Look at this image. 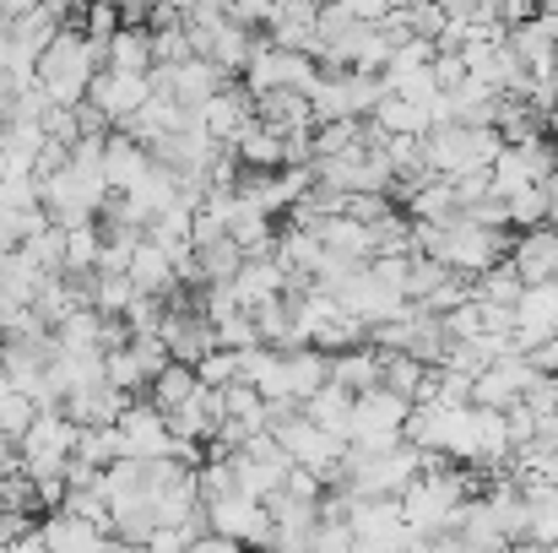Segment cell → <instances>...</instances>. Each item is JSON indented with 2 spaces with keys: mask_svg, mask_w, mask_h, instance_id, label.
Segmentation results:
<instances>
[{
  "mask_svg": "<svg viewBox=\"0 0 558 553\" xmlns=\"http://www.w3.org/2000/svg\"><path fill=\"white\" fill-rule=\"evenodd\" d=\"M98 71H104V49L82 33V16H71L54 33V44L44 49V60H38V87H44V98L54 109H82Z\"/></svg>",
  "mask_w": 558,
  "mask_h": 553,
  "instance_id": "cell-1",
  "label": "cell"
},
{
  "mask_svg": "<svg viewBox=\"0 0 558 553\" xmlns=\"http://www.w3.org/2000/svg\"><path fill=\"white\" fill-rule=\"evenodd\" d=\"M109 180H104V169L98 164H65L60 175H49V180H38V201H44V212H49V223L54 228H82V223H98V212L109 206Z\"/></svg>",
  "mask_w": 558,
  "mask_h": 553,
  "instance_id": "cell-2",
  "label": "cell"
},
{
  "mask_svg": "<svg viewBox=\"0 0 558 553\" xmlns=\"http://www.w3.org/2000/svg\"><path fill=\"white\" fill-rule=\"evenodd\" d=\"M320 60H310V55H293V49H277V44H255V55H250V65H244V93L250 98H271V93H315L320 87Z\"/></svg>",
  "mask_w": 558,
  "mask_h": 553,
  "instance_id": "cell-3",
  "label": "cell"
},
{
  "mask_svg": "<svg viewBox=\"0 0 558 553\" xmlns=\"http://www.w3.org/2000/svg\"><path fill=\"white\" fill-rule=\"evenodd\" d=\"M76 440H82V429H76L65 412H38V423H33L27 440L16 445L22 478H27V483H54V478H65V467H71V456H76Z\"/></svg>",
  "mask_w": 558,
  "mask_h": 553,
  "instance_id": "cell-4",
  "label": "cell"
},
{
  "mask_svg": "<svg viewBox=\"0 0 558 553\" xmlns=\"http://www.w3.org/2000/svg\"><path fill=\"white\" fill-rule=\"evenodd\" d=\"M407 418H412V401H407V396H396V390H369V396H359V407H353L348 445L364 450V456L396 450V445H407Z\"/></svg>",
  "mask_w": 558,
  "mask_h": 553,
  "instance_id": "cell-5",
  "label": "cell"
},
{
  "mask_svg": "<svg viewBox=\"0 0 558 553\" xmlns=\"http://www.w3.org/2000/svg\"><path fill=\"white\" fill-rule=\"evenodd\" d=\"M120 429V456L125 461H174V434H169V418L142 396L125 407V418L114 423Z\"/></svg>",
  "mask_w": 558,
  "mask_h": 553,
  "instance_id": "cell-6",
  "label": "cell"
},
{
  "mask_svg": "<svg viewBox=\"0 0 558 553\" xmlns=\"http://www.w3.org/2000/svg\"><path fill=\"white\" fill-rule=\"evenodd\" d=\"M543 374L537 364L526 359V353H510V359H499L494 369H483L477 374V385H472V407H488V412H515L526 396H532V385H537Z\"/></svg>",
  "mask_w": 558,
  "mask_h": 553,
  "instance_id": "cell-7",
  "label": "cell"
},
{
  "mask_svg": "<svg viewBox=\"0 0 558 553\" xmlns=\"http://www.w3.org/2000/svg\"><path fill=\"white\" fill-rule=\"evenodd\" d=\"M206 527L217 538H233L239 549H255V553H271V510L250 494H233L222 505H206Z\"/></svg>",
  "mask_w": 558,
  "mask_h": 553,
  "instance_id": "cell-8",
  "label": "cell"
},
{
  "mask_svg": "<svg viewBox=\"0 0 558 553\" xmlns=\"http://www.w3.org/2000/svg\"><path fill=\"white\" fill-rule=\"evenodd\" d=\"M87 104L114 125V131H125L147 104H153V76H131V71H98V82H93V93H87Z\"/></svg>",
  "mask_w": 558,
  "mask_h": 553,
  "instance_id": "cell-9",
  "label": "cell"
},
{
  "mask_svg": "<svg viewBox=\"0 0 558 553\" xmlns=\"http://www.w3.org/2000/svg\"><path fill=\"white\" fill-rule=\"evenodd\" d=\"M558 169H554V142L543 136V142H521V147H505L499 153V164H494V195L499 201H510V195H521V190H537V184H548Z\"/></svg>",
  "mask_w": 558,
  "mask_h": 553,
  "instance_id": "cell-10",
  "label": "cell"
},
{
  "mask_svg": "<svg viewBox=\"0 0 558 553\" xmlns=\"http://www.w3.org/2000/svg\"><path fill=\"white\" fill-rule=\"evenodd\" d=\"M195 120H201V131L217 142V147H239V136L255 125V98L244 93V82H233V87H222L211 104H201L195 109Z\"/></svg>",
  "mask_w": 558,
  "mask_h": 553,
  "instance_id": "cell-11",
  "label": "cell"
},
{
  "mask_svg": "<svg viewBox=\"0 0 558 553\" xmlns=\"http://www.w3.org/2000/svg\"><path fill=\"white\" fill-rule=\"evenodd\" d=\"M510 266L526 288H548L558 282V228H532V233H515L510 244Z\"/></svg>",
  "mask_w": 558,
  "mask_h": 553,
  "instance_id": "cell-12",
  "label": "cell"
},
{
  "mask_svg": "<svg viewBox=\"0 0 558 553\" xmlns=\"http://www.w3.org/2000/svg\"><path fill=\"white\" fill-rule=\"evenodd\" d=\"M147 169H153V153H147L142 142H131L125 131H114V136L104 142V180H109L114 195L136 190V184L147 180Z\"/></svg>",
  "mask_w": 558,
  "mask_h": 553,
  "instance_id": "cell-13",
  "label": "cell"
},
{
  "mask_svg": "<svg viewBox=\"0 0 558 553\" xmlns=\"http://www.w3.org/2000/svg\"><path fill=\"white\" fill-rule=\"evenodd\" d=\"M125 407H131V396H120L114 385H87V390H76L60 412H65L76 429H114V423L125 418Z\"/></svg>",
  "mask_w": 558,
  "mask_h": 553,
  "instance_id": "cell-14",
  "label": "cell"
},
{
  "mask_svg": "<svg viewBox=\"0 0 558 553\" xmlns=\"http://www.w3.org/2000/svg\"><path fill=\"white\" fill-rule=\"evenodd\" d=\"M255 120L271 125L277 136H310L315 131V109L304 93H271V98H255Z\"/></svg>",
  "mask_w": 558,
  "mask_h": 553,
  "instance_id": "cell-15",
  "label": "cell"
},
{
  "mask_svg": "<svg viewBox=\"0 0 558 553\" xmlns=\"http://www.w3.org/2000/svg\"><path fill=\"white\" fill-rule=\"evenodd\" d=\"M233 153H239V164H244L250 175H282V169H288V136H277V131L260 125V120L239 136Z\"/></svg>",
  "mask_w": 558,
  "mask_h": 553,
  "instance_id": "cell-16",
  "label": "cell"
},
{
  "mask_svg": "<svg viewBox=\"0 0 558 553\" xmlns=\"http://www.w3.org/2000/svg\"><path fill=\"white\" fill-rule=\"evenodd\" d=\"M331 385H342L348 396H369V390H379V385H385V353L359 348V353L331 359Z\"/></svg>",
  "mask_w": 558,
  "mask_h": 553,
  "instance_id": "cell-17",
  "label": "cell"
},
{
  "mask_svg": "<svg viewBox=\"0 0 558 553\" xmlns=\"http://www.w3.org/2000/svg\"><path fill=\"white\" fill-rule=\"evenodd\" d=\"M104 332H109V321L98 310H76L71 321L54 326V348L60 353H82V359H104Z\"/></svg>",
  "mask_w": 558,
  "mask_h": 553,
  "instance_id": "cell-18",
  "label": "cell"
},
{
  "mask_svg": "<svg viewBox=\"0 0 558 553\" xmlns=\"http://www.w3.org/2000/svg\"><path fill=\"white\" fill-rule=\"evenodd\" d=\"M201 390H206V385H201V374H195V369H190V364H169L163 374H158V380H153L147 401H153L163 418H174V412H185Z\"/></svg>",
  "mask_w": 558,
  "mask_h": 553,
  "instance_id": "cell-19",
  "label": "cell"
},
{
  "mask_svg": "<svg viewBox=\"0 0 558 553\" xmlns=\"http://www.w3.org/2000/svg\"><path fill=\"white\" fill-rule=\"evenodd\" d=\"M104 65L109 71H131V76H153V65H158L153 33L147 27H120L114 44H109V55H104Z\"/></svg>",
  "mask_w": 558,
  "mask_h": 553,
  "instance_id": "cell-20",
  "label": "cell"
},
{
  "mask_svg": "<svg viewBox=\"0 0 558 553\" xmlns=\"http://www.w3.org/2000/svg\"><path fill=\"white\" fill-rule=\"evenodd\" d=\"M98 266H104V223L65 228V277L87 282V277H98Z\"/></svg>",
  "mask_w": 558,
  "mask_h": 553,
  "instance_id": "cell-21",
  "label": "cell"
},
{
  "mask_svg": "<svg viewBox=\"0 0 558 553\" xmlns=\"http://www.w3.org/2000/svg\"><path fill=\"white\" fill-rule=\"evenodd\" d=\"M87 299L104 321H125V310L136 304V282L125 272H98V277H87Z\"/></svg>",
  "mask_w": 558,
  "mask_h": 553,
  "instance_id": "cell-22",
  "label": "cell"
},
{
  "mask_svg": "<svg viewBox=\"0 0 558 553\" xmlns=\"http://www.w3.org/2000/svg\"><path fill=\"white\" fill-rule=\"evenodd\" d=\"M353 407H359V396H348L342 385H326L315 401H304V418L315 423V429H326V434H337V440H348V423H353Z\"/></svg>",
  "mask_w": 558,
  "mask_h": 553,
  "instance_id": "cell-23",
  "label": "cell"
},
{
  "mask_svg": "<svg viewBox=\"0 0 558 553\" xmlns=\"http://www.w3.org/2000/svg\"><path fill=\"white\" fill-rule=\"evenodd\" d=\"M521 293H526V282L515 277L510 255H505L494 272H483V277L472 282V299H477V304H494V310H515V304H521Z\"/></svg>",
  "mask_w": 558,
  "mask_h": 553,
  "instance_id": "cell-24",
  "label": "cell"
},
{
  "mask_svg": "<svg viewBox=\"0 0 558 553\" xmlns=\"http://www.w3.org/2000/svg\"><path fill=\"white\" fill-rule=\"evenodd\" d=\"M505 212H510V228H515V233H532V228H548V223H554V195H548V184H537V190L510 195Z\"/></svg>",
  "mask_w": 558,
  "mask_h": 553,
  "instance_id": "cell-25",
  "label": "cell"
},
{
  "mask_svg": "<svg viewBox=\"0 0 558 553\" xmlns=\"http://www.w3.org/2000/svg\"><path fill=\"white\" fill-rule=\"evenodd\" d=\"M76 461L93 467V472H109L114 461H125V456H120V429H82V440H76Z\"/></svg>",
  "mask_w": 558,
  "mask_h": 553,
  "instance_id": "cell-26",
  "label": "cell"
},
{
  "mask_svg": "<svg viewBox=\"0 0 558 553\" xmlns=\"http://www.w3.org/2000/svg\"><path fill=\"white\" fill-rule=\"evenodd\" d=\"M33 423H38V407H33V401H27L22 390H11V385H5V396H0V434L22 445Z\"/></svg>",
  "mask_w": 558,
  "mask_h": 553,
  "instance_id": "cell-27",
  "label": "cell"
},
{
  "mask_svg": "<svg viewBox=\"0 0 558 553\" xmlns=\"http://www.w3.org/2000/svg\"><path fill=\"white\" fill-rule=\"evenodd\" d=\"M195 374H201V385H206V390H228V385H239V353L217 348L211 359H201V364H195Z\"/></svg>",
  "mask_w": 558,
  "mask_h": 553,
  "instance_id": "cell-28",
  "label": "cell"
},
{
  "mask_svg": "<svg viewBox=\"0 0 558 553\" xmlns=\"http://www.w3.org/2000/svg\"><path fill=\"white\" fill-rule=\"evenodd\" d=\"M190 553H244L233 538H217V532H201L195 543H190Z\"/></svg>",
  "mask_w": 558,
  "mask_h": 553,
  "instance_id": "cell-29",
  "label": "cell"
},
{
  "mask_svg": "<svg viewBox=\"0 0 558 553\" xmlns=\"http://www.w3.org/2000/svg\"><path fill=\"white\" fill-rule=\"evenodd\" d=\"M5 131H11V125H5V120H0V147H5Z\"/></svg>",
  "mask_w": 558,
  "mask_h": 553,
  "instance_id": "cell-30",
  "label": "cell"
},
{
  "mask_svg": "<svg viewBox=\"0 0 558 553\" xmlns=\"http://www.w3.org/2000/svg\"><path fill=\"white\" fill-rule=\"evenodd\" d=\"M515 553H537V549H515Z\"/></svg>",
  "mask_w": 558,
  "mask_h": 553,
  "instance_id": "cell-31",
  "label": "cell"
},
{
  "mask_svg": "<svg viewBox=\"0 0 558 553\" xmlns=\"http://www.w3.org/2000/svg\"><path fill=\"white\" fill-rule=\"evenodd\" d=\"M0 553H5V549H0Z\"/></svg>",
  "mask_w": 558,
  "mask_h": 553,
  "instance_id": "cell-32",
  "label": "cell"
}]
</instances>
